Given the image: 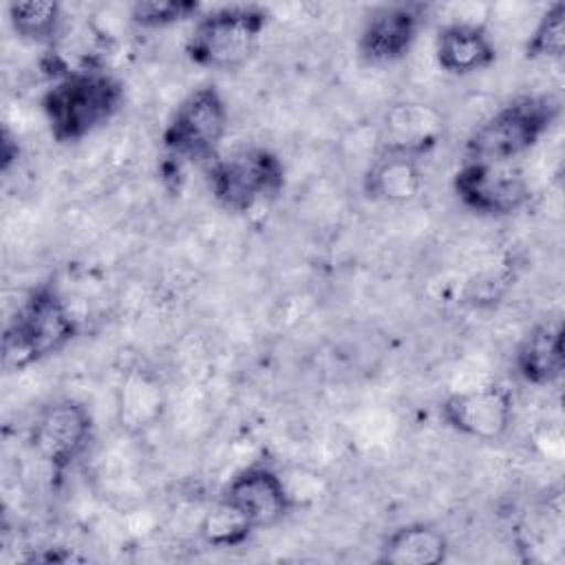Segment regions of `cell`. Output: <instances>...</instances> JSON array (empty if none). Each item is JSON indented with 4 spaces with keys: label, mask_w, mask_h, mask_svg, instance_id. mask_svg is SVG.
Here are the masks:
<instances>
[{
    "label": "cell",
    "mask_w": 565,
    "mask_h": 565,
    "mask_svg": "<svg viewBox=\"0 0 565 565\" xmlns=\"http://www.w3.org/2000/svg\"><path fill=\"white\" fill-rule=\"evenodd\" d=\"M124 104V84L97 68L64 73L42 95V113L55 141L73 143L108 124Z\"/></svg>",
    "instance_id": "cell-1"
},
{
    "label": "cell",
    "mask_w": 565,
    "mask_h": 565,
    "mask_svg": "<svg viewBox=\"0 0 565 565\" xmlns=\"http://www.w3.org/2000/svg\"><path fill=\"white\" fill-rule=\"evenodd\" d=\"M77 333L64 298L51 285L35 287L13 311L2 335L7 371H22L62 351Z\"/></svg>",
    "instance_id": "cell-2"
},
{
    "label": "cell",
    "mask_w": 565,
    "mask_h": 565,
    "mask_svg": "<svg viewBox=\"0 0 565 565\" xmlns=\"http://www.w3.org/2000/svg\"><path fill=\"white\" fill-rule=\"evenodd\" d=\"M561 113L552 95H523L494 110L466 139V161L508 163L527 150L550 130Z\"/></svg>",
    "instance_id": "cell-3"
},
{
    "label": "cell",
    "mask_w": 565,
    "mask_h": 565,
    "mask_svg": "<svg viewBox=\"0 0 565 565\" xmlns=\"http://www.w3.org/2000/svg\"><path fill=\"white\" fill-rule=\"evenodd\" d=\"M267 22L269 11L258 4L212 9L196 20L185 42V55L201 68L234 71L254 55Z\"/></svg>",
    "instance_id": "cell-4"
},
{
    "label": "cell",
    "mask_w": 565,
    "mask_h": 565,
    "mask_svg": "<svg viewBox=\"0 0 565 565\" xmlns=\"http://www.w3.org/2000/svg\"><path fill=\"white\" fill-rule=\"evenodd\" d=\"M285 168L276 152L263 146H245L216 159L210 168L214 201L234 214L254 210L280 194Z\"/></svg>",
    "instance_id": "cell-5"
},
{
    "label": "cell",
    "mask_w": 565,
    "mask_h": 565,
    "mask_svg": "<svg viewBox=\"0 0 565 565\" xmlns=\"http://www.w3.org/2000/svg\"><path fill=\"white\" fill-rule=\"evenodd\" d=\"M227 121V106L216 86H199L172 113L161 135L163 148L177 159H216Z\"/></svg>",
    "instance_id": "cell-6"
},
{
    "label": "cell",
    "mask_w": 565,
    "mask_h": 565,
    "mask_svg": "<svg viewBox=\"0 0 565 565\" xmlns=\"http://www.w3.org/2000/svg\"><path fill=\"white\" fill-rule=\"evenodd\" d=\"M93 417L88 408L71 397L53 399L40 408L31 424L29 441L33 452L60 477L88 448Z\"/></svg>",
    "instance_id": "cell-7"
},
{
    "label": "cell",
    "mask_w": 565,
    "mask_h": 565,
    "mask_svg": "<svg viewBox=\"0 0 565 565\" xmlns=\"http://www.w3.org/2000/svg\"><path fill=\"white\" fill-rule=\"evenodd\" d=\"M457 199L483 216H508L519 212L532 196L525 177L508 163L466 161L452 177Z\"/></svg>",
    "instance_id": "cell-8"
},
{
    "label": "cell",
    "mask_w": 565,
    "mask_h": 565,
    "mask_svg": "<svg viewBox=\"0 0 565 565\" xmlns=\"http://www.w3.org/2000/svg\"><path fill=\"white\" fill-rule=\"evenodd\" d=\"M512 395L501 384L450 393L439 404L441 422L472 439L494 441L505 435L512 422Z\"/></svg>",
    "instance_id": "cell-9"
},
{
    "label": "cell",
    "mask_w": 565,
    "mask_h": 565,
    "mask_svg": "<svg viewBox=\"0 0 565 565\" xmlns=\"http://www.w3.org/2000/svg\"><path fill=\"white\" fill-rule=\"evenodd\" d=\"M424 18L419 2H391L375 7L358 35V55L362 62L382 66L402 60L417 40Z\"/></svg>",
    "instance_id": "cell-10"
},
{
    "label": "cell",
    "mask_w": 565,
    "mask_h": 565,
    "mask_svg": "<svg viewBox=\"0 0 565 565\" xmlns=\"http://www.w3.org/2000/svg\"><path fill=\"white\" fill-rule=\"evenodd\" d=\"M221 501L243 516L252 530L276 525L291 510L287 486L265 463H254L236 472L225 486Z\"/></svg>",
    "instance_id": "cell-11"
},
{
    "label": "cell",
    "mask_w": 565,
    "mask_h": 565,
    "mask_svg": "<svg viewBox=\"0 0 565 565\" xmlns=\"http://www.w3.org/2000/svg\"><path fill=\"white\" fill-rule=\"evenodd\" d=\"M435 60L450 75H470L497 60V46L481 24L452 22L437 33Z\"/></svg>",
    "instance_id": "cell-12"
},
{
    "label": "cell",
    "mask_w": 565,
    "mask_h": 565,
    "mask_svg": "<svg viewBox=\"0 0 565 565\" xmlns=\"http://www.w3.org/2000/svg\"><path fill=\"white\" fill-rule=\"evenodd\" d=\"M519 377L532 386H550L563 375V322L558 318L534 324L514 353Z\"/></svg>",
    "instance_id": "cell-13"
},
{
    "label": "cell",
    "mask_w": 565,
    "mask_h": 565,
    "mask_svg": "<svg viewBox=\"0 0 565 565\" xmlns=\"http://www.w3.org/2000/svg\"><path fill=\"white\" fill-rule=\"evenodd\" d=\"M422 190V170L419 157L382 150L371 161L364 174V194L371 201L402 205L413 201Z\"/></svg>",
    "instance_id": "cell-14"
},
{
    "label": "cell",
    "mask_w": 565,
    "mask_h": 565,
    "mask_svg": "<svg viewBox=\"0 0 565 565\" xmlns=\"http://www.w3.org/2000/svg\"><path fill=\"white\" fill-rule=\"evenodd\" d=\"M441 130V117L433 108L402 104L386 115L382 150H397L422 159L437 143Z\"/></svg>",
    "instance_id": "cell-15"
},
{
    "label": "cell",
    "mask_w": 565,
    "mask_h": 565,
    "mask_svg": "<svg viewBox=\"0 0 565 565\" xmlns=\"http://www.w3.org/2000/svg\"><path fill=\"white\" fill-rule=\"evenodd\" d=\"M448 556V539L428 523L395 527L380 547V563L391 565H437Z\"/></svg>",
    "instance_id": "cell-16"
},
{
    "label": "cell",
    "mask_w": 565,
    "mask_h": 565,
    "mask_svg": "<svg viewBox=\"0 0 565 565\" xmlns=\"http://www.w3.org/2000/svg\"><path fill=\"white\" fill-rule=\"evenodd\" d=\"M9 22L20 40L33 44H49L62 26V11L51 0H26L9 4Z\"/></svg>",
    "instance_id": "cell-17"
},
{
    "label": "cell",
    "mask_w": 565,
    "mask_h": 565,
    "mask_svg": "<svg viewBox=\"0 0 565 565\" xmlns=\"http://www.w3.org/2000/svg\"><path fill=\"white\" fill-rule=\"evenodd\" d=\"M565 55V2H552L525 42L527 60H561Z\"/></svg>",
    "instance_id": "cell-18"
},
{
    "label": "cell",
    "mask_w": 565,
    "mask_h": 565,
    "mask_svg": "<svg viewBox=\"0 0 565 565\" xmlns=\"http://www.w3.org/2000/svg\"><path fill=\"white\" fill-rule=\"evenodd\" d=\"M201 4L194 0H143L130 9V20L143 29H161L194 18Z\"/></svg>",
    "instance_id": "cell-19"
},
{
    "label": "cell",
    "mask_w": 565,
    "mask_h": 565,
    "mask_svg": "<svg viewBox=\"0 0 565 565\" xmlns=\"http://www.w3.org/2000/svg\"><path fill=\"white\" fill-rule=\"evenodd\" d=\"M249 532H252V525L243 516H238L230 505H225L223 501H218L216 510L210 512L201 525L203 539L207 543L221 545V547H232V545L245 541Z\"/></svg>",
    "instance_id": "cell-20"
}]
</instances>
